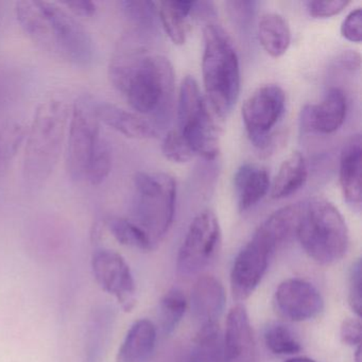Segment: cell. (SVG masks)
I'll return each mask as SVG.
<instances>
[{
	"label": "cell",
	"mask_w": 362,
	"mask_h": 362,
	"mask_svg": "<svg viewBox=\"0 0 362 362\" xmlns=\"http://www.w3.org/2000/svg\"><path fill=\"white\" fill-rule=\"evenodd\" d=\"M109 77L131 107L149 116L156 129L168 124L175 105V77L166 57L150 54L129 37L112 59Z\"/></svg>",
	"instance_id": "cell-1"
},
{
	"label": "cell",
	"mask_w": 362,
	"mask_h": 362,
	"mask_svg": "<svg viewBox=\"0 0 362 362\" xmlns=\"http://www.w3.org/2000/svg\"><path fill=\"white\" fill-rule=\"evenodd\" d=\"M202 58L205 98L223 120L232 112L240 93V66L232 39L217 23L203 29Z\"/></svg>",
	"instance_id": "cell-2"
},
{
	"label": "cell",
	"mask_w": 362,
	"mask_h": 362,
	"mask_svg": "<svg viewBox=\"0 0 362 362\" xmlns=\"http://www.w3.org/2000/svg\"><path fill=\"white\" fill-rule=\"evenodd\" d=\"M69 120V109L63 101L49 100L39 105L30 130L27 132L23 175L28 187H42L54 173Z\"/></svg>",
	"instance_id": "cell-3"
},
{
	"label": "cell",
	"mask_w": 362,
	"mask_h": 362,
	"mask_svg": "<svg viewBox=\"0 0 362 362\" xmlns=\"http://www.w3.org/2000/svg\"><path fill=\"white\" fill-rule=\"evenodd\" d=\"M296 239L307 255L320 264L339 262L349 250L344 218L332 202L321 197L300 203Z\"/></svg>",
	"instance_id": "cell-4"
},
{
	"label": "cell",
	"mask_w": 362,
	"mask_h": 362,
	"mask_svg": "<svg viewBox=\"0 0 362 362\" xmlns=\"http://www.w3.org/2000/svg\"><path fill=\"white\" fill-rule=\"evenodd\" d=\"M134 190L133 222L145 230L156 247L173 226L177 183L168 173H137Z\"/></svg>",
	"instance_id": "cell-5"
},
{
	"label": "cell",
	"mask_w": 362,
	"mask_h": 362,
	"mask_svg": "<svg viewBox=\"0 0 362 362\" xmlns=\"http://www.w3.org/2000/svg\"><path fill=\"white\" fill-rule=\"evenodd\" d=\"M221 120L203 96L196 79L186 76L177 101V130L194 154L209 160L219 156Z\"/></svg>",
	"instance_id": "cell-6"
},
{
	"label": "cell",
	"mask_w": 362,
	"mask_h": 362,
	"mask_svg": "<svg viewBox=\"0 0 362 362\" xmlns=\"http://www.w3.org/2000/svg\"><path fill=\"white\" fill-rule=\"evenodd\" d=\"M284 90L275 84L257 88L241 107L243 124L254 147L267 152L273 146L272 130L285 111Z\"/></svg>",
	"instance_id": "cell-7"
},
{
	"label": "cell",
	"mask_w": 362,
	"mask_h": 362,
	"mask_svg": "<svg viewBox=\"0 0 362 362\" xmlns=\"http://www.w3.org/2000/svg\"><path fill=\"white\" fill-rule=\"evenodd\" d=\"M221 243V228L211 209L199 213L186 233L177 255V269L182 275L202 271L217 254Z\"/></svg>",
	"instance_id": "cell-8"
},
{
	"label": "cell",
	"mask_w": 362,
	"mask_h": 362,
	"mask_svg": "<svg viewBox=\"0 0 362 362\" xmlns=\"http://www.w3.org/2000/svg\"><path fill=\"white\" fill-rule=\"evenodd\" d=\"M52 25L58 57L79 67H88L94 60V42L83 25L60 6L40 1Z\"/></svg>",
	"instance_id": "cell-9"
},
{
	"label": "cell",
	"mask_w": 362,
	"mask_h": 362,
	"mask_svg": "<svg viewBox=\"0 0 362 362\" xmlns=\"http://www.w3.org/2000/svg\"><path fill=\"white\" fill-rule=\"evenodd\" d=\"M100 137L99 120L90 101L74 105L66 145V169L73 181L86 179L88 163Z\"/></svg>",
	"instance_id": "cell-10"
},
{
	"label": "cell",
	"mask_w": 362,
	"mask_h": 362,
	"mask_svg": "<svg viewBox=\"0 0 362 362\" xmlns=\"http://www.w3.org/2000/svg\"><path fill=\"white\" fill-rule=\"evenodd\" d=\"M92 270L97 284L119 303L126 313L136 305V285L130 267L113 250H98L92 258Z\"/></svg>",
	"instance_id": "cell-11"
},
{
	"label": "cell",
	"mask_w": 362,
	"mask_h": 362,
	"mask_svg": "<svg viewBox=\"0 0 362 362\" xmlns=\"http://www.w3.org/2000/svg\"><path fill=\"white\" fill-rule=\"evenodd\" d=\"M274 253L272 247L255 232L251 240L235 258L230 272L233 296L238 302L247 300L262 281L269 259Z\"/></svg>",
	"instance_id": "cell-12"
},
{
	"label": "cell",
	"mask_w": 362,
	"mask_h": 362,
	"mask_svg": "<svg viewBox=\"0 0 362 362\" xmlns=\"http://www.w3.org/2000/svg\"><path fill=\"white\" fill-rule=\"evenodd\" d=\"M277 313L291 322L313 319L323 310L324 300L319 290L300 279H286L274 294Z\"/></svg>",
	"instance_id": "cell-13"
},
{
	"label": "cell",
	"mask_w": 362,
	"mask_h": 362,
	"mask_svg": "<svg viewBox=\"0 0 362 362\" xmlns=\"http://www.w3.org/2000/svg\"><path fill=\"white\" fill-rule=\"evenodd\" d=\"M346 116V97L338 88L327 90L319 105H305L300 112V129L304 132L332 134L342 126Z\"/></svg>",
	"instance_id": "cell-14"
},
{
	"label": "cell",
	"mask_w": 362,
	"mask_h": 362,
	"mask_svg": "<svg viewBox=\"0 0 362 362\" xmlns=\"http://www.w3.org/2000/svg\"><path fill=\"white\" fill-rule=\"evenodd\" d=\"M256 343L249 315L243 305L230 309L226 317L223 339V359L226 362H254Z\"/></svg>",
	"instance_id": "cell-15"
},
{
	"label": "cell",
	"mask_w": 362,
	"mask_h": 362,
	"mask_svg": "<svg viewBox=\"0 0 362 362\" xmlns=\"http://www.w3.org/2000/svg\"><path fill=\"white\" fill-rule=\"evenodd\" d=\"M362 139L361 134L351 135L340 154L341 190L343 198L353 211L360 213L362 206Z\"/></svg>",
	"instance_id": "cell-16"
},
{
	"label": "cell",
	"mask_w": 362,
	"mask_h": 362,
	"mask_svg": "<svg viewBox=\"0 0 362 362\" xmlns=\"http://www.w3.org/2000/svg\"><path fill=\"white\" fill-rule=\"evenodd\" d=\"M93 110L99 122L129 139H150L158 137V129L150 120L141 117L139 114L107 103H93Z\"/></svg>",
	"instance_id": "cell-17"
},
{
	"label": "cell",
	"mask_w": 362,
	"mask_h": 362,
	"mask_svg": "<svg viewBox=\"0 0 362 362\" xmlns=\"http://www.w3.org/2000/svg\"><path fill=\"white\" fill-rule=\"evenodd\" d=\"M223 285L211 275L199 277L192 290V311L201 326L217 323L226 306Z\"/></svg>",
	"instance_id": "cell-18"
},
{
	"label": "cell",
	"mask_w": 362,
	"mask_h": 362,
	"mask_svg": "<svg viewBox=\"0 0 362 362\" xmlns=\"http://www.w3.org/2000/svg\"><path fill=\"white\" fill-rule=\"evenodd\" d=\"M16 18L29 39L43 52L58 57L52 25L40 0H22L16 5Z\"/></svg>",
	"instance_id": "cell-19"
},
{
	"label": "cell",
	"mask_w": 362,
	"mask_h": 362,
	"mask_svg": "<svg viewBox=\"0 0 362 362\" xmlns=\"http://www.w3.org/2000/svg\"><path fill=\"white\" fill-rule=\"evenodd\" d=\"M270 186V175L266 168L255 164L241 165L234 177L239 211H249L255 206L268 194Z\"/></svg>",
	"instance_id": "cell-20"
},
{
	"label": "cell",
	"mask_w": 362,
	"mask_h": 362,
	"mask_svg": "<svg viewBox=\"0 0 362 362\" xmlns=\"http://www.w3.org/2000/svg\"><path fill=\"white\" fill-rule=\"evenodd\" d=\"M300 203L287 205L274 211L259 228L256 233L276 251L285 243L296 238L298 221H300Z\"/></svg>",
	"instance_id": "cell-21"
},
{
	"label": "cell",
	"mask_w": 362,
	"mask_h": 362,
	"mask_svg": "<svg viewBox=\"0 0 362 362\" xmlns=\"http://www.w3.org/2000/svg\"><path fill=\"white\" fill-rule=\"evenodd\" d=\"M156 328L150 320L133 323L118 351L116 362H146L156 349Z\"/></svg>",
	"instance_id": "cell-22"
},
{
	"label": "cell",
	"mask_w": 362,
	"mask_h": 362,
	"mask_svg": "<svg viewBox=\"0 0 362 362\" xmlns=\"http://www.w3.org/2000/svg\"><path fill=\"white\" fill-rule=\"evenodd\" d=\"M192 1L165 0L156 3L158 20L175 45H184L189 31V16H192Z\"/></svg>",
	"instance_id": "cell-23"
},
{
	"label": "cell",
	"mask_w": 362,
	"mask_h": 362,
	"mask_svg": "<svg viewBox=\"0 0 362 362\" xmlns=\"http://www.w3.org/2000/svg\"><path fill=\"white\" fill-rule=\"evenodd\" d=\"M308 177L306 160L300 152H293L279 167V173L273 180L271 197L273 199H285L300 190Z\"/></svg>",
	"instance_id": "cell-24"
},
{
	"label": "cell",
	"mask_w": 362,
	"mask_h": 362,
	"mask_svg": "<svg viewBox=\"0 0 362 362\" xmlns=\"http://www.w3.org/2000/svg\"><path fill=\"white\" fill-rule=\"evenodd\" d=\"M258 37L264 52L272 57L284 56L291 43V31L287 21L277 13H266L258 24Z\"/></svg>",
	"instance_id": "cell-25"
},
{
	"label": "cell",
	"mask_w": 362,
	"mask_h": 362,
	"mask_svg": "<svg viewBox=\"0 0 362 362\" xmlns=\"http://www.w3.org/2000/svg\"><path fill=\"white\" fill-rule=\"evenodd\" d=\"M107 226L114 238L126 247H133L139 251H151L154 247L151 239L145 230H141L136 223L122 217H110Z\"/></svg>",
	"instance_id": "cell-26"
},
{
	"label": "cell",
	"mask_w": 362,
	"mask_h": 362,
	"mask_svg": "<svg viewBox=\"0 0 362 362\" xmlns=\"http://www.w3.org/2000/svg\"><path fill=\"white\" fill-rule=\"evenodd\" d=\"M124 16L135 27V35H146L156 29L158 18L156 3L147 0H126L120 3Z\"/></svg>",
	"instance_id": "cell-27"
},
{
	"label": "cell",
	"mask_w": 362,
	"mask_h": 362,
	"mask_svg": "<svg viewBox=\"0 0 362 362\" xmlns=\"http://www.w3.org/2000/svg\"><path fill=\"white\" fill-rule=\"evenodd\" d=\"M26 127L18 122H8L0 129V175L9 168L27 136Z\"/></svg>",
	"instance_id": "cell-28"
},
{
	"label": "cell",
	"mask_w": 362,
	"mask_h": 362,
	"mask_svg": "<svg viewBox=\"0 0 362 362\" xmlns=\"http://www.w3.org/2000/svg\"><path fill=\"white\" fill-rule=\"evenodd\" d=\"M197 360L194 362H220L223 357L218 323L202 325L196 337Z\"/></svg>",
	"instance_id": "cell-29"
},
{
	"label": "cell",
	"mask_w": 362,
	"mask_h": 362,
	"mask_svg": "<svg viewBox=\"0 0 362 362\" xmlns=\"http://www.w3.org/2000/svg\"><path fill=\"white\" fill-rule=\"evenodd\" d=\"M112 165L113 151L111 145L107 139L100 136L88 163L86 179H88L92 185H100L111 173Z\"/></svg>",
	"instance_id": "cell-30"
},
{
	"label": "cell",
	"mask_w": 362,
	"mask_h": 362,
	"mask_svg": "<svg viewBox=\"0 0 362 362\" xmlns=\"http://www.w3.org/2000/svg\"><path fill=\"white\" fill-rule=\"evenodd\" d=\"M187 309L185 294L177 288L169 290L160 300V319L165 334H171L183 319Z\"/></svg>",
	"instance_id": "cell-31"
},
{
	"label": "cell",
	"mask_w": 362,
	"mask_h": 362,
	"mask_svg": "<svg viewBox=\"0 0 362 362\" xmlns=\"http://www.w3.org/2000/svg\"><path fill=\"white\" fill-rule=\"evenodd\" d=\"M264 343L275 355H293L302 351V345L291 329L283 324H271L264 332Z\"/></svg>",
	"instance_id": "cell-32"
},
{
	"label": "cell",
	"mask_w": 362,
	"mask_h": 362,
	"mask_svg": "<svg viewBox=\"0 0 362 362\" xmlns=\"http://www.w3.org/2000/svg\"><path fill=\"white\" fill-rule=\"evenodd\" d=\"M162 152L170 162L184 164L194 156L190 146L179 130H171L167 133L162 144Z\"/></svg>",
	"instance_id": "cell-33"
},
{
	"label": "cell",
	"mask_w": 362,
	"mask_h": 362,
	"mask_svg": "<svg viewBox=\"0 0 362 362\" xmlns=\"http://www.w3.org/2000/svg\"><path fill=\"white\" fill-rule=\"evenodd\" d=\"M349 4V0H310L305 6L311 18H328L341 13Z\"/></svg>",
	"instance_id": "cell-34"
},
{
	"label": "cell",
	"mask_w": 362,
	"mask_h": 362,
	"mask_svg": "<svg viewBox=\"0 0 362 362\" xmlns=\"http://www.w3.org/2000/svg\"><path fill=\"white\" fill-rule=\"evenodd\" d=\"M361 260L353 264L349 279V303L354 313L361 317L362 311V272Z\"/></svg>",
	"instance_id": "cell-35"
},
{
	"label": "cell",
	"mask_w": 362,
	"mask_h": 362,
	"mask_svg": "<svg viewBox=\"0 0 362 362\" xmlns=\"http://www.w3.org/2000/svg\"><path fill=\"white\" fill-rule=\"evenodd\" d=\"M341 35L347 41L359 44L362 41V10H353L341 25Z\"/></svg>",
	"instance_id": "cell-36"
},
{
	"label": "cell",
	"mask_w": 362,
	"mask_h": 362,
	"mask_svg": "<svg viewBox=\"0 0 362 362\" xmlns=\"http://www.w3.org/2000/svg\"><path fill=\"white\" fill-rule=\"evenodd\" d=\"M341 340L349 346L361 345L362 325L360 319H349L343 321L340 328Z\"/></svg>",
	"instance_id": "cell-37"
},
{
	"label": "cell",
	"mask_w": 362,
	"mask_h": 362,
	"mask_svg": "<svg viewBox=\"0 0 362 362\" xmlns=\"http://www.w3.org/2000/svg\"><path fill=\"white\" fill-rule=\"evenodd\" d=\"M230 18L239 25H247L251 21L255 11L256 3L254 1H228L226 4Z\"/></svg>",
	"instance_id": "cell-38"
},
{
	"label": "cell",
	"mask_w": 362,
	"mask_h": 362,
	"mask_svg": "<svg viewBox=\"0 0 362 362\" xmlns=\"http://www.w3.org/2000/svg\"><path fill=\"white\" fill-rule=\"evenodd\" d=\"M63 5L66 6L69 11L78 16L90 18L96 13V5L90 0H69L63 1Z\"/></svg>",
	"instance_id": "cell-39"
},
{
	"label": "cell",
	"mask_w": 362,
	"mask_h": 362,
	"mask_svg": "<svg viewBox=\"0 0 362 362\" xmlns=\"http://www.w3.org/2000/svg\"><path fill=\"white\" fill-rule=\"evenodd\" d=\"M337 64L346 71H355L361 67V57L358 52L347 50L339 54L337 58Z\"/></svg>",
	"instance_id": "cell-40"
},
{
	"label": "cell",
	"mask_w": 362,
	"mask_h": 362,
	"mask_svg": "<svg viewBox=\"0 0 362 362\" xmlns=\"http://www.w3.org/2000/svg\"><path fill=\"white\" fill-rule=\"evenodd\" d=\"M354 360H355V362H362L361 345L356 347L355 353H354Z\"/></svg>",
	"instance_id": "cell-41"
},
{
	"label": "cell",
	"mask_w": 362,
	"mask_h": 362,
	"mask_svg": "<svg viewBox=\"0 0 362 362\" xmlns=\"http://www.w3.org/2000/svg\"><path fill=\"white\" fill-rule=\"evenodd\" d=\"M286 362H315L313 359H309L306 357H296L292 358V359L287 360Z\"/></svg>",
	"instance_id": "cell-42"
},
{
	"label": "cell",
	"mask_w": 362,
	"mask_h": 362,
	"mask_svg": "<svg viewBox=\"0 0 362 362\" xmlns=\"http://www.w3.org/2000/svg\"><path fill=\"white\" fill-rule=\"evenodd\" d=\"M192 362H194V361H192Z\"/></svg>",
	"instance_id": "cell-43"
}]
</instances>
